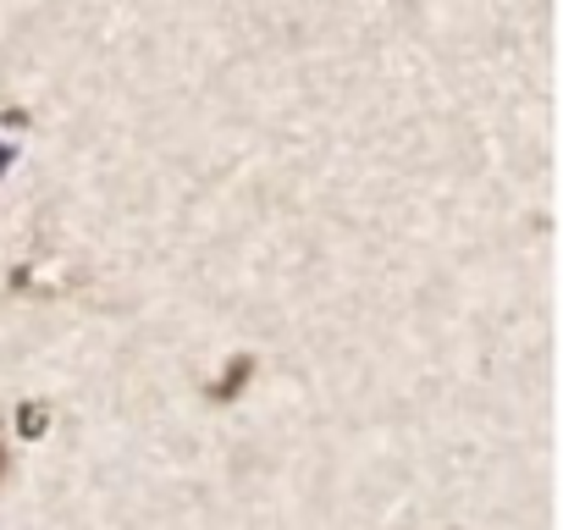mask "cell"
<instances>
[{
	"label": "cell",
	"instance_id": "2",
	"mask_svg": "<svg viewBox=\"0 0 563 530\" xmlns=\"http://www.w3.org/2000/svg\"><path fill=\"white\" fill-rule=\"evenodd\" d=\"M0 481H7V442H0Z\"/></svg>",
	"mask_w": 563,
	"mask_h": 530
},
{
	"label": "cell",
	"instance_id": "1",
	"mask_svg": "<svg viewBox=\"0 0 563 530\" xmlns=\"http://www.w3.org/2000/svg\"><path fill=\"white\" fill-rule=\"evenodd\" d=\"M249 382H254V354H232V365L221 371V382H210L205 393H210L216 404H232V398H238Z\"/></svg>",
	"mask_w": 563,
	"mask_h": 530
}]
</instances>
